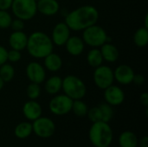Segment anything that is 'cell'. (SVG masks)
Returning <instances> with one entry per match:
<instances>
[{
  "instance_id": "6da1fadb",
  "label": "cell",
  "mask_w": 148,
  "mask_h": 147,
  "mask_svg": "<svg viewBox=\"0 0 148 147\" xmlns=\"http://www.w3.org/2000/svg\"><path fill=\"white\" fill-rule=\"evenodd\" d=\"M100 15L98 10L93 5L80 6L65 16V23L72 31H82L89 26L97 23Z\"/></svg>"
},
{
  "instance_id": "7a4b0ae2",
  "label": "cell",
  "mask_w": 148,
  "mask_h": 147,
  "mask_svg": "<svg viewBox=\"0 0 148 147\" xmlns=\"http://www.w3.org/2000/svg\"><path fill=\"white\" fill-rule=\"evenodd\" d=\"M54 44L49 35L42 31H35L28 36L26 49L28 53L36 59H43L53 52Z\"/></svg>"
},
{
  "instance_id": "3957f363",
  "label": "cell",
  "mask_w": 148,
  "mask_h": 147,
  "mask_svg": "<svg viewBox=\"0 0 148 147\" xmlns=\"http://www.w3.org/2000/svg\"><path fill=\"white\" fill-rule=\"evenodd\" d=\"M88 138L95 147H109L114 139V132L108 122L98 121L92 123Z\"/></svg>"
},
{
  "instance_id": "277c9868",
  "label": "cell",
  "mask_w": 148,
  "mask_h": 147,
  "mask_svg": "<svg viewBox=\"0 0 148 147\" xmlns=\"http://www.w3.org/2000/svg\"><path fill=\"white\" fill-rule=\"evenodd\" d=\"M62 90L73 101L82 100L87 94V87L84 81L74 75H69L62 79Z\"/></svg>"
},
{
  "instance_id": "5b68a950",
  "label": "cell",
  "mask_w": 148,
  "mask_h": 147,
  "mask_svg": "<svg viewBox=\"0 0 148 147\" xmlns=\"http://www.w3.org/2000/svg\"><path fill=\"white\" fill-rule=\"evenodd\" d=\"M82 38L86 45L92 48H100L105 42H109V37L106 30L97 23L83 29Z\"/></svg>"
},
{
  "instance_id": "8992f818",
  "label": "cell",
  "mask_w": 148,
  "mask_h": 147,
  "mask_svg": "<svg viewBox=\"0 0 148 147\" xmlns=\"http://www.w3.org/2000/svg\"><path fill=\"white\" fill-rule=\"evenodd\" d=\"M10 10L16 18L25 22L36 15V2L34 0H13Z\"/></svg>"
},
{
  "instance_id": "52a82bcc",
  "label": "cell",
  "mask_w": 148,
  "mask_h": 147,
  "mask_svg": "<svg viewBox=\"0 0 148 147\" xmlns=\"http://www.w3.org/2000/svg\"><path fill=\"white\" fill-rule=\"evenodd\" d=\"M93 80L98 88L104 90L114 84V70L109 66L101 64V66L95 68L93 74Z\"/></svg>"
},
{
  "instance_id": "ba28073f",
  "label": "cell",
  "mask_w": 148,
  "mask_h": 147,
  "mask_svg": "<svg viewBox=\"0 0 148 147\" xmlns=\"http://www.w3.org/2000/svg\"><path fill=\"white\" fill-rule=\"evenodd\" d=\"M73 100L66 94H56L49 103V111L57 116H62L71 112Z\"/></svg>"
},
{
  "instance_id": "9c48e42d",
  "label": "cell",
  "mask_w": 148,
  "mask_h": 147,
  "mask_svg": "<svg viewBox=\"0 0 148 147\" xmlns=\"http://www.w3.org/2000/svg\"><path fill=\"white\" fill-rule=\"evenodd\" d=\"M33 133L41 139H49L52 137L56 132V125L54 121L48 117H39L32 121Z\"/></svg>"
},
{
  "instance_id": "30bf717a",
  "label": "cell",
  "mask_w": 148,
  "mask_h": 147,
  "mask_svg": "<svg viewBox=\"0 0 148 147\" xmlns=\"http://www.w3.org/2000/svg\"><path fill=\"white\" fill-rule=\"evenodd\" d=\"M26 76L30 82L41 84L46 80V69L37 62H30L26 66Z\"/></svg>"
},
{
  "instance_id": "8fae6325",
  "label": "cell",
  "mask_w": 148,
  "mask_h": 147,
  "mask_svg": "<svg viewBox=\"0 0 148 147\" xmlns=\"http://www.w3.org/2000/svg\"><path fill=\"white\" fill-rule=\"evenodd\" d=\"M70 32L71 30L65 22L56 23L53 28L50 36L53 44L59 47L64 46L70 36Z\"/></svg>"
},
{
  "instance_id": "7c38bea8",
  "label": "cell",
  "mask_w": 148,
  "mask_h": 147,
  "mask_svg": "<svg viewBox=\"0 0 148 147\" xmlns=\"http://www.w3.org/2000/svg\"><path fill=\"white\" fill-rule=\"evenodd\" d=\"M103 96L105 102L111 105L112 107L120 106L125 101V93L122 88L114 84L104 89Z\"/></svg>"
},
{
  "instance_id": "4fadbf2b",
  "label": "cell",
  "mask_w": 148,
  "mask_h": 147,
  "mask_svg": "<svg viewBox=\"0 0 148 147\" xmlns=\"http://www.w3.org/2000/svg\"><path fill=\"white\" fill-rule=\"evenodd\" d=\"M134 75V69L127 64H121L114 70V81L121 85H129L133 83Z\"/></svg>"
},
{
  "instance_id": "5bb4252c",
  "label": "cell",
  "mask_w": 148,
  "mask_h": 147,
  "mask_svg": "<svg viewBox=\"0 0 148 147\" xmlns=\"http://www.w3.org/2000/svg\"><path fill=\"white\" fill-rule=\"evenodd\" d=\"M23 113L28 120L34 121L42 116V108L36 101L29 100L23 104Z\"/></svg>"
},
{
  "instance_id": "9a60e30c",
  "label": "cell",
  "mask_w": 148,
  "mask_h": 147,
  "mask_svg": "<svg viewBox=\"0 0 148 147\" xmlns=\"http://www.w3.org/2000/svg\"><path fill=\"white\" fill-rule=\"evenodd\" d=\"M85 43L82 37L77 36H70L65 43L67 52L73 56H79L85 49Z\"/></svg>"
},
{
  "instance_id": "2e32d148",
  "label": "cell",
  "mask_w": 148,
  "mask_h": 147,
  "mask_svg": "<svg viewBox=\"0 0 148 147\" xmlns=\"http://www.w3.org/2000/svg\"><path fill=\"white\" fill-rule=\"evenodd\" d=\"M37 12L43 16H51L58 13L60 4L57 0H38L36 2Z\"/></svg>"
},
{
  "instance_id": "e0dca14e",
  "label": "cell",
  "mask_w": 148,
  "mask_h": 147,
  "mask_svg": "<svg viewBox=\"0 0 148 147\" xmlns=\"http://www.w3.org/2000/svg\"><path fill=\"white\" fill-rule=\"evenodd\" d=\"M28 36L23 31H13L9 36V45L10 49L23 51L26 49Z\"/></svg>"
},
{
  "instance_id": "ac0fdd59",
  "label": "cell",
  "mask_w": 148,
  "mask_h": 147,
  "mask_svg": "<svg viewBox=\"0 0 148 147\" xmlns=\"http://www.w3.org/2000/svg\"><path fill=\"white\" fill-rule=\"evenodd\" d=\"M100 50L103 58V61L108 62H115L120 56L119 49L115 45L109 42H105L103 45L100 47Z\"/></svg>"
},
{
  "instance_id": "d6986e66",
  "label": "cell",
  "mask_w": 148,
  "mask_h": 147,
  "mask_svg": "<svg viewBox=\"0 0 148 147\" xmlns=\"http://www.w3.org/2000/svg\"><path fill=\"white\" fill-rule=\"evenodd\" d=\"M44 65L43 67L45 69L49 70V72H57L62 67V57L54 52H51L47 56L43 58Z\"/></svg>"
},
{
  "instance_id": "ffe728a7",
  "label": "cell",
  "mask_w": 148,
  "mask_h": 147,
  "mask_svg": "<svg viewBox=\"0 0 148 147\" xmlns=\"http://www.w3.org/2000/svg\"><path fill=\"white\" fill-rule=\"evenodd\" d=\"M44 89L45 92L50 95H56L59 94V92L62 90V79L58 75H54L44 81Z\"/></svg>"
},
{
  "instance_id": "44dd1931",
  "label": "cell",
  "mask_w": 148,
  "mask_h": 147,
  "mask_svg": "<svg viewBox=\"0 0 148 147\" xmlns=\"http://www.w3.org/2000/svg\"><path fill=\"white\" fill-rule=\"evenodd\" d=\"M139 139L137 135L131 131H125L119 136V145L121 147H137Z\"/></svg>"
},
{
  "instance_id": "7402d4cb",
  "label": "cell",
  "mask_w": 148,
  "mask_h": 147,
  "mask_svg": "<svg viewBox=\"0 0 148 147\" xmlns=\"http://www.w3.org/2000/svg\"><path fill=\"white\" fill-rule=\"evenodd\" d=\"M33 133L32 124L29 122H21L16 125L14 129V134L17 139H25L29 138Z\"/></svg>"
},
{
  "instance_id": "603a6c76",
  "label": "cell",
  "mask_w": 148,
  "mask_h": 147,
  "mask_svg": "<svg viewBox=\"0 0 148 147\" xmlns=\"http://www.w3.org/2000/svg\"><path fill=\"white\" fill-rule=\"evenodd\" d=\"M87 62L88 65L94 68L101 66L103 63V58L99 48H93L88 52Z\"/></svg>"
},
{
  "instance_id": "cb8c5ba5",
  "label": "cell",
  "mask_w": 148,
  "mask_h": 147,
  "mask_svg": "<svg viewBox=\"0 0 148 147\" xmlns=\"http://www.w3.org/2000/svg\"><path fill=\"white\" fill-rule=\"evenodd\" d=\"M134 42L137 47L144 48L148 44V29L142 26L134 35Z\"/></svg>"
},
{
  "instance_id": "d4e9b609",
  "label": "cell",
  "mask_w": 148,
  "mask_h": 147,
  "mask_svg": "<svg viewBox=\"0 0 148 147\" xmlns=\"http://www.w3.org/2000/svg\"><path fill=\"white\" fill-rule=\"evenodd\" d=\"M16 71L14 67L8 62L3 63L0 66V77L5 82H9L13 80Z\"/></svg>"
},
{
  "instance_id": "484cf974",
  "label": "cell",
  "mask_w": 148,
  "mask_h": 147,
  "mask_svg": "<svg viewBox=\"0 0 148 147\" xmlns=\"http://www.w3.org/2000/svg\"><path fill=\"white\" fill-rule=\"evenodd\" d=\"M88 111V107L82 100L73 101L71 112H73L75 115H76L77 117L82 118V117L87 116Z\"/></svg>"
},
{
  "instance_id": "4316f807",
  "label": "cell",
  "mask_w": 148,
  "mask_h": 147,
  "mask_svg": "<svg viewBox=\"0 0 148 147\" xmlns=\"http://www.w3.org/2000/svg\"><path fill=\"white\" fill-rule=\"evenodd\" d=\"M100 107L101 113V117H102V121L104 122H109L113 117H114V109L113 107L107 102H103L98 106Z\"/></svg>"
},
{
  "instance_id": "83f0119b",
  "label": "cell",
  "mask_w": 148,
  "mask_h": 147,
  "mask_svg": "<svg viewBox=\"0 0 148 147\" xmlns=\"http://www.w3.org/2000/svg\"><path fill=\"white\" fill-rule=\"evenodd\" d=\"M41 87L40 84L37 83H34V82H30L26 88V94L27 97L29 100H35L36 101L40 95H41Z\"/></svg>"
},
{
  "instance_id": "f1b7e54d",
  "label": "cell",
  "mask_w": 148,
  "mask_h": 147,
  "mask_svg": "<svg viewBox=\"0 0 148 147\" xmlns=\"http://www.w3.org/2000/svg\"><path fill=\"white\" fill-rule=\"evenodd\" d=\"M87 116H88V120H89L92 123L98 122V121H102V120H102L101 113L100 107H99L98 106L94 107H91V108H88Z\"/></svg>"
},
{
  "instance_id": "f546056e",
  "label": "cell",
  "mask_w": 148,
  "mask_h": 147,
  "mask_svg": "<svg viewBox=\"0 0 148 147\" xmlns=\"http://www.w3.org/2000/svg\"><path fill=\"white\" fill-rule=\"evenodd\" d=\"M12 21L11 15L8 12V10H0V29H8L10 26Z\"/></svg>"
},
{
  "instance_id": "4dcf8cb0",
  "label": "cell",
  "mask_w": 148,
  "mask_h": 147,
  "mask_svg": "<svg viewBox=\"0 0 148 147\" xmlns=\"http://www.w3.org/2000/svg\"><path fill=\"white\" fill-rule=\"evenodd\" d=\"M22 58V54L21 51L16 50V49H10L8 50V55H7V60L8 62H11V63H15L21 60Z\"/></svg>"
},
{
  "instance_id": "1f68e13d",
  "label": "cell",
  "mask_w": 148,
  "mask_h": 147,
  "mask_svg": "<svg viewBox=\"0 0 148 147\" xmlns=\"http://www.w3.org/2000/svg\"><path fill=\"white\" fill-rule=\"evenodd\" d=\"M24 26H25L24 21L16 17L15 19H12L10 28H11L13 31H23Z\"/></svg>"
},
{
  "instance_id": "d6a6232c",
  "label": "cell",
  "mask_w": 148,
  "mask_h": 147,
  "mask_svg": "<svg viewBox=\"0 0 148 147\" xmlns=\"http://www.w3.org/2000/svg\"><path fill=\"white\" fill-rule=\"evenodd\" d=\"M7 55H8V49L3 46L0 45V66L8 62Z\"/></svg>"
},
{
  "instance_id": "836d02e7",
  "label": "cell",
  "mask_w": 148,
  "mask_h": 147,
  "mask_svg": "<svg viewBox=\"0 0 148 147\" xmlns=\"http://www.w3.org/2000/svg\"><path fill=\"white\" fill-rule=\"evenodd\" d=\"M145 77L144 75H140V74H135L134 75V80H133V82H134L136 85L138 86H141L145 83Z\"/></svg>"
},
{
  "instance_id": "e575fe53",
  "label": "cell",
  "mask_w": 148,
  "mask_h": 147,
  "mask_svg": "<svg viewBox=\"0 0 148 147\" xmlns=\"http://www.w3.org/2000/svg\"><path fill=\"white\" fill-rule=\"evenodd\" d=\"M13 0H0V10H9L11 7Z\"/></svg>"
},
{
  "instance_id": "d590c367",
  "label": "cell",
  "mask_w": 148,
  "mask_h": 147,
  "mask_svg": "<svg viewBox=\"0 0 148 147\" xmlns=\"http://www.w3.org/2000/svg\"><path fill=\"white\" fill-rule=\"evenodd\" d=\"M140 101L141 103V105H143L146 108H147L148 107V94L147 92H144L140 94Z\"/></svg>"
},
{
  "instance_id": "8d00e7d4",
  "label": "cell",
  "mask_w": 148,
  "mask_h": 147,
  "mask_svg": "<svg viewBox=\"0 0 148 147\" xmlns=\"http://www.w3.org/2000/svg\"><path fill=\"white\" fill-rule=\"evenodd\" d=\"M138 146L140 147H148V137L143 136L138 141Z\"/></svg>"
},
{
  "instance_id": "74e56055",
  "label": "cell",
  "mask_w": 148,
  "mask_h": 147,
  "mask_svg": "<svg viewBox=\"0 0 148 147\" xmlns=\"http://www.w3.org/2000/svg\"><path fill=\"white\" fill-rule=\"evenodd\" d=\"M147 21H148V15L147 14V15H146V17H145V25H144V27H146V28H147L148 29Z\"/></svg>"
},
{
  "instance_id": "f35d334b",
  "label": "cell",
  "mask_w": 148,
  "mask_h": 147,
  "mask_svg": "<svg viewBox=\"0 0 148 147\" xmlns=\"http://www.w3.org/2000/svg\"><path fill=\"white\" fill-rule=\"evenodd\" d=\"M3 86H4V81H3L1 79V77H0V91L3 89Z\"/></svg>"
},
{
  "instance_id": "ab89813d",
  "label": "cell",
  "mask_w": 148,
  "mask_h": 147,
  "mask_svg": "<svg viewBox=\"0 0 148 147\" xmlns=\"http://www.w3.org/2000/svg\"><path fill=\"white\" fill-rule=\"evenodd\" d=\"M34 1H36V2H37V1H38V0H34Z\"/></svg>"
}]
</instances>
